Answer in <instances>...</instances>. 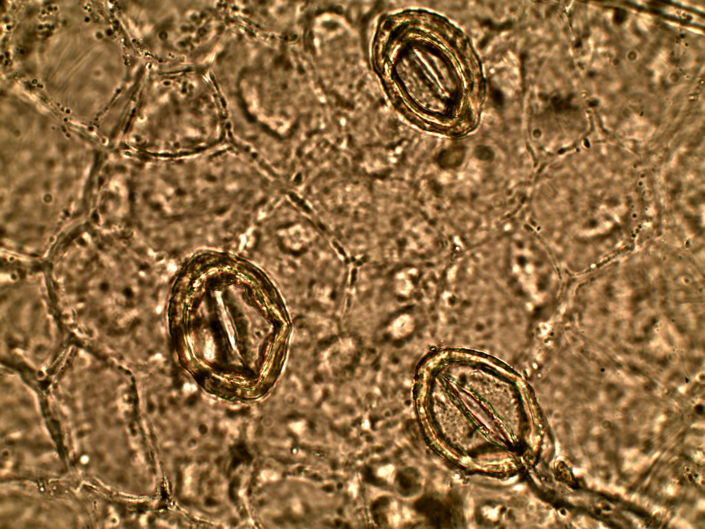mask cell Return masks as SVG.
Here are the masks:
<instances>
[{"instance_id":"1","label":"cell","mask_w":705,"mask_h":529,"mask_svg":"<svg viewBox=\"0 0 705 529\" xmlns=\"http://www.w3.org/2000/svg\"><path fill=\"white\" fill-rule=\"evenodd\" d=\"M255 267L209 253L191 261L171 291L168 326L178 362L200 376L254 381L279 355L277 295Z\"/></svg>"}]
</instances>
